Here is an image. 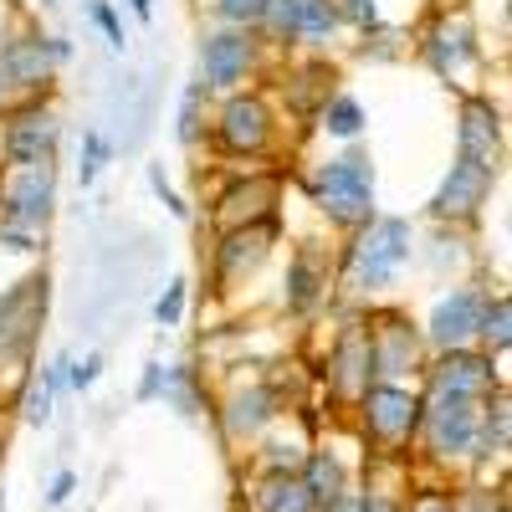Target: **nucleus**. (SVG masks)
<instances>
[{
  "label": "nucleus",
  "instance_id": "f257e3e1",
  "mask_svg": "<svg viewBox=\"0 0 512 512\" xmlns=\"http://www.w3.org/2000/svg\"><path fill=\"white\" fill-rule=\"evenodd\" d=\"M405 256H410V221H400V216L369 221V231L354 241V256H349L354 287H359V292L390 287L395 272L405 267Z\"/></svg>",
  "mask_w": 512,
  "mask_h": 512
},
{
  "label": "nucleus",
  "instance_id": "f03ea898",
  "mask_svg": "<svg viewBox=\"0 0 512 512\" xmlns=\"http://www.w3.org/2000/svg\"><path fill=\"white\" fill-rule=\"evenodd\" d=\"M318 205L338 226L369 221V210H374V169H369V159L364 154L328 159L323 175H318Z\"/></svg>",
  "mask_w": 512,
  "mask_h": 512
},
{
  "label": "nucleus",
  "instance_id": "7ed1b4c3",
  "mask_svg": "<svg viewBox=\"0 0 512 512\" xmlns=\"http://www.w3.org/2000/svg\"><path fill=\"white\" fill-rule=\"evenodd\" d=\"M420 415H425V400L400 390V384H369L364 390V425H369V436L374 441H410L420 431Z\"/></svg>",
  "mask_w": 512,
  "mask_h": 512
},
{
  "label": "nucleus",
  "instance_id": "20e7f679",
  "mask_svg": "<svg viewBox=\"0 0 512 512\" xmlns=\"http://www.w3.org/2000/svg\"><path fill=\"white\" fill-rule=\"evenodd\" d=\"M420 425H425V436H431V451L436 456H466V451H477V431H482L477 400L436 395V405H425Z\"/></svg>",
  "mask_w": 512,
  "mask_h": 512
},
{
  "label": "nucleus",
  "instance_id": "39448f33",
  "mask_svg": "<svg viewBox=\"0 0 512 512\" xmlns=\"http://www.w3.org/2000/svg\"><path fill=\"white\" fill-rule=\"evenodd\" d=\"M0 216L11 231H36L52 216V169H16L6 195H0Z\"/></svg>",
  "mask_w": 512,
  "mask_h": 512
},
{
  "label": "nucleus",
  "instance_id": "423d86ee",
  "mask_svg": "<svg viewBox=\"0 0 512 512\" xmlns=\"http://www.w3.org/2000/svg\"><path fill=\"white\" fill-rule=\"evenodd\" d=\"M52 154H57V118L41 108H26L6 128V159L16 169H52Z\"/></svg>",
  "mask_w": 512,
  "mask_h": 512
},
{
  "label": "nucleus",
  "instance_id": "0eeeda50",
  "mask_svg": "<svg viewBox=\"0 0 512 512\" xmlns=\"http://www.w3.org/2000/svg\"><path fill=\"white\" fill-rule=\"evenodd\" d=\"M497 154H502V118H497V108L487 98H466L461 103V159L497 175Z\"/></svg>",
  "mask_w": 512,
  "mask_h": 512
},
{
  "label": "nucleus",
  "instance_id": "6e6552de",
  "mask_svg": "<svg viewBox=\"0 0 512 512\" xmlns=\"http://www.w3.org/2000/svg\"><path fill=\"white\" fill-rule=\"evenodd\" d=\"M487 190H492V169H477V164H466V159H456L451 164V175L441 180V190H436V200H431V210L436 216H477V205L487 200Z\"/></svg>",
  "mask_w": 512,
  "mask_h": 512
},
{
  "label": "nucleus",
  "instance_id": "1a4fd4ad",
  "mask_svg": "<svg viewBox=\"0 0 512 512\" xmlns=\"http://www.w3.org/2000/svg\"><path fill=\"white\" fill-rule=\"evenodd\" d=\"M272 139V113L262 98H231L221 113V144L231 154H256Z\"/></svg>",
  "mask_w": 512,
  "mask_h": 512
},
{
  "label": "nucleus",
  "instance_id": "9d476101",
  "mask_svg": "<svg viewBox=\"0 0 512 512\" xmlns=\"http://www.w3.org/2000/svg\"><path fill=\"white\" fill-rule=\"evenodd\" d=\"M436 395H456V400H482L492 390V359L487 354H466V349H451L441 364H436Z\"/></svg>",
  "mask_w": 512,
  "mask_h": 512
},
{
  "label": "nucleus",
  "instance_id": "9b49d317",
  "mask_svg": "<svg viewBox=\"0 0 512 512\" xmlns=\"http://www.w3.org/2000/svg\"><path fill=\"white\" fill-rule=\"evenodd\" d=\"M57 57H67V41H11V47L0 52V82L36 88V82H47Z\"/></svg>",
  "mask_w": 512,
  "mask_h": 512
},
{
  "label": "nucleus",
  "instance_id": "f8f14e48",
  "mask_svg": "<svg viewBox=\"0 0 512 512\" xmlns=\"http://www.w3.org/2000/svg\"><path fill=\"white\" fill-rule=\"evenodd\" d=\"M482 303H487V297H482V292H472V287H461V292H451L446 303L436 308V318H431V338H436L441 349H461L466 338L477 333Z\"/></svg>",
  "mask_w": 512,
  "mask_h": 512
},
{
  "label": "nucleus",
  "instance_id": "ddd939ff",
  "mask_svg": "<svg viewBox=\"0 0 512 512\" xmlns=\"http://www.w3.org/2000/svg\"><path fill=\"white\" fill-rule=\"evenodd\" d=\"M251 67V41L241 31H221L205 41V82L210 88H231V82H241Z\"/></svg>",
  "mask_w": 512,
  "mask_h": 512
},
{
  "label": "nucleus",
  "instance_id": "4468645a",
  "mask_svg": "<svg viewBox=\"0 0 512 512\" xmlns=\"http://www.w3.org/2000/svg\"><path fill=\"white\" fill-rule=\"evenodd\" d=\"M431 57H436L441 72H456V67L472 62V57H477V31H472V21H466V16L441 21L436 36H431Z\"/></svg>",
  "mask_w": 512,
  "mask_h": 512
},
{
  "label": "nucleus",
  "instance_id": "2eb2a0df",
  "mask_svg": "<svg viewBox=\"0 0 512 512\" xmlns=\"http://www.w3.org/2000/svg\"><path fill=\"white\" fill-rule=\"evenodd\" d=\"M256 507H262V512H318L308 482L297 472H272L262 482V492H256Z\"/></svg>",
  "mask_w": 512,
  "mask_h": 512
},
{
  "label": "nucleus",
  "instance_id": "dca6fc26",
  "mask_svg": "<svg viewBox=\"0 0 512 512\" xmlns=\"http://www.w3.org/2000/svg\"><path fill=\"white\" fill-rule=\"evenodd\" d=\"M338 384L344 390H369V379H374V354H369V333H349L344 344H338Z\"/></svg>",
  "mask_w": 512,
  "mask_h": 512
},
{
  "label": "nucleus",
  "instance_id": "f3484780",
  "mask_svg": "<svg viewBox=\"0 0 512 512\" xmlns=\"http://www.w3.org/2000/svg\"><path fill=\"white\" fill-rule=\"evenodd\" d=\"M277 415V400H272V390H262V384H251V390H241L236 400H231V431L236 436H256L262 425Z\"/></svg>",
  "mask_w": 512,
  "mask_h": 512
},
{
  "label": "nucleus",
  "instance_id": "a211bd4d",
  "mask_svg": "<svg viewBox=\"0 0 512 512\" xmlns=\"http://www.w3.org/2000/svg\"><path fill=\"white\" fill-rule=\"evenodd\" d=\"M267 241H272V231H267V226L231 231V236H226V251H221V272H226V277H241V272H251L256 262H262Z\"/></svg>",
  "mask_w": 512,
  "mask_h": 512
},
{
  "label": "nucleus",
  "instance_id": "6ab92c4d",
  "mask_svg": "<svg viewBox=\"0 0 512 512\" xmlns=\"http://www.w3.org/2000/svg\"><path fill=\"white\" fill-rule=\"evenodd\" d=\"M303 482H308L313 502L323 507V502H333V497H344V466H338V456H328V451H313Z\"/></svg>",
  "mask_w": 512,
  "mask_h": 512
},
{
  "label": "nucleus",
  "instance_id": "aec40b11",
  "mask_svg": "<svg viewBox=\"0 0 512 512\" xmlns=\"http://www.w3.org/2000/svg\"><path fill=\"white\" fill-rule=\"evenodd\" d=\"M333 26H338L333 0H297V31H292V36H308V41H318V36H328Z\"/></svg>",
  "mask_w": 512,
  "mask_h": 512
},
{
  "label": "nucleus",
  "instance_id": "412c9836",
  "mask_svg": "<svg viewBox=\"0 0 512 512\" xmlns=\"http://www.w3.org/2000/svg\"><path fill=\"white\" fill-rule=\"evenodd\" d=\"M323 128H328V134H338V139H354L359 128H364V108L354 98H333L328 113H323Z\"/></svg>",
  "mask_w": 512,
  "mask_h": 512
},
{
  "label": "nucleus",
  "instance_id": "4be33fe9",
  "mask_svg": "<svg viewBox=\"0 0 512 512\" xmlns=\"http://www.w3.org/2000/svg\"><path fill=\"white\" fill-rule=\"evenodd\" d=\"M477 333L487 338L492 349H507V338H512V328H507V297H497V303H482Z\"/></svg>",
  "mask_w": 512,
  "mask_h": 512
},
{
  "label": "nucleus",
  "instance_id": "5701e85b",
  "mask_svg": "<svg viewBox=\"0 0 512 512\" xmlns=\"http://www.w3.org/2000/svg\"><path fill=\"white\" fill-rule=\"evenodd\" d=\"M287 287H292V308H308L313 297H318V277H313V262H308V256H297V262H292Z\"/></svg>",
  "mask_w": 512,
  "mask_h": 512
},
{
  "label": "nucleus",
  "instance_id": "b1692460",
  "mask_svg": "<svg viewBox=\"0 0 512 512\" xmlns=\"http://www.w3.org/2000/svg\"><path fill=\"white\" fill-rule=\"evenodd\" d=\"M26 415H31V420H47V415H52V374L31 379V390H26Z\"/></svg>",
  "mask_w": 512,
  "mask_h": 512
},
{
  "label": "nucleus",
  "instance_id": "393cba45",
  "mask_svg": "<svg viewBox=\"0 0 512 512\" xmlns=\"http://www.w3.org/2000/svg\"><path fill=\"white\" fill-rule=\"evenodd\" d=\"M502 446H507V400H497V405H492V415H487L482 456H487V451H502Z\"/></svg>",
  "mask_w": 512,
  "mask_h": 512
},
{
  "label": "nucleus",
  "instance_id": "a878e982",
  "mask_svg": "<svg viewBox=\"0 0 512 512\" xmlns=\"http://www.w3.org/2000/svg\"><path fill=\"white\" fill-rule=\"evenodd\" d=\"M262 16L272 21L277 36H292V31H297V0H267V11H262Z\"/></svg>",
  "mask_w": 512,
  "mask_h": 512
},
{
  "label": "nucleus",
  "instance_id": "bb28decb",
  "mask_svg": "<svg viewBox=\"0 0 512 512\" xmlns=\"http://www.w3.org/2000/svg\"><path fill=\"white\" fill-rule=\"evenodd\" d=\"M195 134H200V88H190L185 93V108H180V139L190 144Z\"/></svg>",
  "mask_w": 512,
  "mask_h": 512
},
{
  "label": "nucleus",
  "instance_id": "cd10ccee",
  "mask_svg": "<svg viewBox=\"0 0 512 512\" xmlns=\"http://www.w3.org/2000/svg\"><path fill=\"white\" fill-rule=\"evenodd\" d=\"M180 308H185V282H169V292L159 297V323H180Z\"/></svg>",
  "mask_w": 512,
  "mask_h": 512
},
{
  "label": "nucleus",
  "instance_id": "c85d7f7f",
  "mask_svg": "<svg viewBox=\"0 0 512 512\" xmlns=\"http://www.w3.org/2000/svg\"><path fill=\"white\" fill-rule=\"evenodd\" d=\"M262 11H267V0H221V16L231 21H262Z\"/></svg>",
  "mask_w": 512,
  "mask_h": 512
},
{
  "label": "nucleus",
  "instance_id": "c756f323",
  "mask_svg": "<svg viewBox=\"0 0 512 512\" xmlns=\"http://www.w3.org/2000/svg\"><path fill=\"white\" fill-rule=\"evenodd\" d=\"M98 164H103V134H98V128H88V154H82V185H93Z\"/></svg>",
  "mask_w": 512,
  "mask_h": 512
},
{
  "label": "nucleus",
  "instance_id": "7c9ffc66",
  "mask_svg": "<svg viewBox=\"0 0 512 512\" xmlns=\"http://www.w3.org/2000/svg\"><path fill=\"white\" fill-rule=\"evenodd\" d=\"M93 16H98V26L108 31V41H113V47L123 52V26H118V16H113V6H103V0H98V6H93Z\"/></svg>",
  "mask_w": 512,
  "mask_h": 512
},
{
  "label": "nucleus",
  "instance_id": "2f4dec72",
  "mask_svg": "<svg viewBox=\"0 0 512 512\" xmlns=\"http://www.w3.org/2000/svg\"><path fill=\"white\" fill-rule=\"evenodd\" d=\"M354 512H405L395 497H384V492H364L359 502H354Z\"/></svg>",
  "mask_w": 512,
  "mask_h": 512
},
{
  "label": "nucleus",
  "instance_id": "473e14b6",
  "mask_svg": "<svg viewBox=\"0 0 512 512\" xmlns=\"http://www.w3.org/2000/svg\"><path fill=\"white\" fill-rule=\"evenodd\" d=\"M410 512H456V502L451 497H441V492H425V497H415V507Z\"/></svg>",
  "mask_w": 512,
  "mask_h": 512
},
{
  "label": "nucleus",
  "instance_id": "72a5a7b5",
  "mask_svg": "<svg viewBox=\"0 0 512 512\" xmlns=\"http://www.w3.org/2000/svg\"><path fill=\"white\" fill-rule=\"evenodd\" d=\"M98 369H103V359H98V354H88V359H82V364L72 369V384H77V390H82V384H93V379H98Z\"/></svg>",
  "mask_w": 512,
  "mask_h": 512
},
{
  "label": "nucleus",
  "instance_id": "f704fd0d",
  "mask_svg": "<svg viewBox=\"0 0 512 512\" xmlns=\"http://www.w3.org/2000/svg\"><path fill=\"white\" fill-rule=\"evenodd\" d=\"M72 487H77V477H72V472H57V482H52V492H47V502H52V507H62V502L72 497Z\"/></svg>",
  "mask_w": 512,
  "mask_h": 512
},
{
  "label": "nucleus",
  "instance_id": "c9c22d12",
  "mask_svg": "<svg viewBox=\"0 0 512 512\" xmlns=\"http://www.w3.org/2000/svg\"><path fill=\"white\" fill-rule=\"evenodd\" d=\"M154 190H159V200H164L169 210H175V216H185V205H180V195H175V190L164 185V175H159V169H154Z\"/></svg>",
  "mask_w": 512,
  "mask_h": 512
},
{
  "label": "nucleus",
  "instance_id": "e433bc0d",
  "mask_svg": "<svg viewBox=\"0 0 512 512\" xmlns=\"http://www.w3.org/2000/svg\"><path fill=\"white\" fill-rule=\"evenodd\" d=\"M349 16H354L359 26H374V16H379V11H374V0H349Z\"/></svg>",
  "mask_w": 512,
  "mask_h": 512
},
{
  "label": "nucleus",
  "instance_id": "4c0bfd02",
  "mask_svg": "<svg viewBox=\"0 0 512 512\" xmlns=\"http://www.w3.org/2000/svg\"><path fill=\"white\" fill-rule=\"evenodd\" d=\"M128 6H134V11H139V16L149 21V11H154V0H128Z\"/></svg>",
  "mask_w": 512,
  "mask_h": 512
},
{
  "label": "nucleus",
  "instance_id": "58836bf2",
  "mask_svg": "<svg viewBox=\"0 0 512 512\" xmlns=\"http://www.w3.org/2000/svg\"><path fill=\"white\" fill-rule=\"evenodd\" d=\"M0 512H6V497H0Z\"/></svg>",
  "mask_w": 512,
  "mask_h": 512
},
{
  "label": "nucleus",
  "instance_id": "ea45409f",
  "mask_svg": "<svg viewBox=\"0 0 512 512\" xmlns=\"http://www.w3.org/2000/svg\"><path fill=\"white\" fill-rule=\"evenodd\" d=\"M41 6H52V0H41Z\"/></svg>",
  "mask_w": 512,
  "mask_h": 512
},
{
  "label": "nucleus",
  "instance_id": "a19ab883",
  "mask_svg": "<svg viewBox=\"0 0 512 512\" xmlns=\"http://www.w3.org/2000/svg\"><path fill=\"white\" fill-rule=\"evenodd\" d=\"M0 88H6V82H0Z\"/></svg>",
  "mask_w": 512,
  "mask_h": 512
}]
</instances>
